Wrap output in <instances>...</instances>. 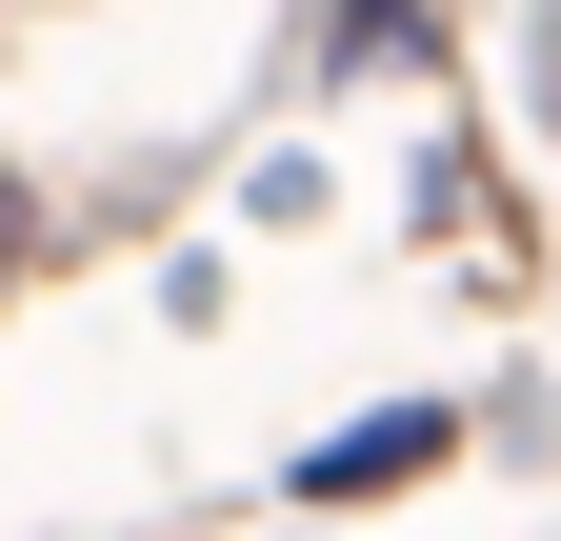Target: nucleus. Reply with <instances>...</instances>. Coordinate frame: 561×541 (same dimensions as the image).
<instances>
[{
    "label": "nucleus",
    "instance_id": "obj_3",
    "mask_svg": "<svg viewBox=\"0 0 561 541\" xmlns=\"http://www.w3.org/2000/svg\"><path fill=\"white\" fill-rule=\"evenodd\" d=\"M0 241H21V181H0Z\"/></svg>",
    "mask_w": 561,
    "mask_h": 541
},
{
    "label": "nucleus",
    "instance_id": "obj_1",
    "mask_svg": "<svg viewBox=\"0 0 561 541\" xmlns=\"http://www.w3.org/2000/svg\"><path fill=\"white\" fill-rule=\"evenodd\" d=\"M421 461H461V422H442V401H401V422H341V441L301 461V502H381V482H421Z\"/></svg>",
    "mask_w": 561,
    "mask_h": 541
},
{
    "label": "nucleus",
    "instance_id": "obj_2",
    "mask_svg": "<svg viewBox=\"0 0 561 541\" xmlns=\"http://www.w3.org/2000/svg\"><path fill=\"white\" fill-rule=\"evenodd\" d=\"M421 41H442V0H341V21H321V81H421Z\"/></svg>",
    "mask_w": 561,
    "mask_h": 541
}]
</instances>
